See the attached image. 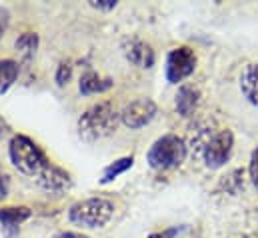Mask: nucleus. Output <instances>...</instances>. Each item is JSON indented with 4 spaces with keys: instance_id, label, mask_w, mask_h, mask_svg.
<instances>
[{
    "instance_id": "1",
    "label": "nucleus",
    "mask_w": 258,
    "mask_h": 238,
    "mask_svg": "<svg viewBox=\"0 0 258 238\" xmlns=\"http://www.w3.org/2000/svg\"><path fill=\"white\" fill-rule=\"evenodd\" d=\"M8 154H10V160L18 172L28 176L32 182L42 186L44 190L60 192V190L70 186V176L64 170H60L58 166L50 164L46 154L28 136H22V134L14 136L10 140Z\"/></svg>"
},
{
    "instance_id": "2",
    "label": "nucleus",
    "mask_w": 258,
    "mask_h": 238,
    "mask_svg": "<svg viewBox=\"0 0 258 238\" xmlns=\"http://www.w3.org/2000/svg\"><path fill=\"white\" fill-rule=\"evenodd\" d=\"M118 120L120 112L112 102H98L78 118V134L86 142L102 140L112 132H116Z\"/></svg>"
},
{
    "instance_id": "3",
    "label": "nucleus",
    "mask_w": 258,
    "mask_h": 238,
    "mask_svg": "<svg viewBox=\"0 0 258 238\" xmlns=\"http://www.w3.org/2000/svg\"><path fill=\"white\" fill-rule=\"evenodd\" d=\"M114 214V206L106 198H86L70 206L68 218L76 226L84 228H100L104 226Z\"/></svg>"
},
{
    "instance_id": "4",
    "label": "nucleus",
    "mask_w": 258,
    "mask_h": 238,
    "mask_svg": "<svg viewBox=\"0 0 258 238\" xmlns=\"http://www.w3.org/2000/svg\"><path fill=\"white\" fill-rule=\"evenodd\" d=\"M148 164L154 170H168V168H176L184 162L186 158V144L182 138L174 136V134H166L162 138H158L150 150H148Z\"/></svg>"
},
{
    "instance_id": "5",
    "label": "nucleus",
    "mask_w": 258,
    "mask_h": 238,
    "mask_svg": "<svg viewBox=\"0 0 258 238\" xmlns=\"http://www.w3.org/2000/svg\"><path fill=\"white\" fill-rule=\"evenodd\" d=\"M232 146H234V136L228 128H222L214 134H210L208 138L202 140V158L204 164L208 168H220L232 154Z\"/></svg>"
},
{
    "instance_id": "6",
    "label": "nucleus",
    "mask_w": 258,
    "mask_h": 238,
    "mask_svg": "<svg viewBox=\"0 0 258 238\" xmlns=\"http://www.w3.org/2000/svg\"><path fill=\"white\" fill-rule=\"evenodd\" d=\"M194 68H196L194 50L188 46H178V48L170 50V54L166 58V80L172 84H178L192 74Z\"/></svg>"
},
{
    "instance_id": "7",
    "label": "nucleus",
    "mask_w": 258,
    "mask_h": 238,
    "mask_svg": "<svg viewBox=\"0 0 258 238\" xmlns=\"http://www.w3.org/2000/svg\"><path fill=\"white\" fill-rule=\"evenodd\" d=\"M154 114H156V104L150 98H138L124 106V110L120 112V120L128 128H142L154 118Z\"/></svg>"
},
{
    "instance_id": "8",
    "label": "nucleus",
    "mask_w": 258,
    "mask_h": 238,
    "mask_svg": "<svg viewBox=\"0 0 258 238\" xmlns=\"http://www.w3.org/2000/svg\"><path fill=\"white\" fill-rule=\"evenodd\" d=\"M124 54H126V58L132 64H136L140 68H150L154 64V60H156L154 50L142 40H130L128 44L124 46Z\"/></svg>"
},
{
    "instance_id": "9",
    "label": "nucleus",
    "mask_w": 258,
    "mask_h": 238,
    "mask_svg": "<svg viewBox=\"0 0 258 238\" xmlns=\"http://www.w3.org/2000/svg\"><path fill=\"white\" fill-rule=\"evenodd\" d=\"M240 90L244 94V98L258 108V62L248 64L244 70H242V76H240Z\"/></svg>"
},
{
    "instance_id": "10",
    "label": "nucleus",
    "mask_w": 258,
    "mask_h": 238,
    "mask_svg": "<svg viewBox=\"0 0 258 238\" xmlns=\"http://www.w3.org/2000/svg\"><path fill=\"white\" fill-rule=\"evenodd\" d=\"M198 100H200V92L194 88V86H182L176 94V110L182 114V116H188L192 114V110L198 106Z\"/></svg>"
},
{
    "instance_id": "11",
    "label": "nucleus",
    "mask_w": 258,
    "mask_h": 238,
    "mask_svg": "<svg viewBox=\"0 0 258 238\" xmlns=\"http://www.w3.org/2000/svg\"><path fill=\"white\" fill-rule=\"evenodd\" d=\"M112 86V78H102L96 72H86L80 78V92L82 94H98L106 92Z\"/></svg>"
},
{
    "instance_id": "12",
    "label": "nucleus",
    "mask_w": 258,
    "mask_h": 238,
    "mask_svg": "<svg viewBox=\"0 0 258 238\" xmlns=\"http://www.w3.org/2000/svg\"><path fill=\"white\" fill-rule=\"evenodd\" d=\"M30 216V210L26 206L20 208H2L0 210V222L2 226H6V230H16L20 226L22 220H26Z\"/></svg>"
},
{
    "instance_id": "13",
    "label": "nucleus",
    "mask_w": 258,
    "mask_h": 238,
    "mask_svg": "<svg viewBox=\"0 0 258 238\" xmlns=\"http://www.w3.org/2000/svg\"><path fill=\"white\" fill-rule=\"evenodd\" d=\"M18 76V64L14 60H0V94H4Z\"/></svg>"
},
{
    "instance_id": "14",
    "label": "nucleus",
    "mask_w": 258,
    "mask_h": 238,
    "mask_svg": "<svg viewBox=\"0 0 258 238\" xmlns=\"http://www.w3.org/2000/svg\"><path fill=\"white\" fill-rule=\"evenodd\" d=\"M132 156H128V158H120V160H116L114 164H110L104 172H102V178H100V182L102 184H106V182H110V180H114L116 176H120L122 172H126L130 166H132Z\"/></svg>"
},
{
    "instance_id": "15",
    "label": "nucleus",
    "mask_w": 258,
    "mask_h": 238,
    "mask_svg": "<svg viewBox=\"0 0 258 238\" xmlns=\"http://www.w3.org/2000/svg\"><path fill=\"white\" fill-rule=\"evenodd\" d=\"M36 44H38V38H36V34H22L18 40H16V48L24 54V56H30V54H34V50H36Z\"/></svg>"
},
{
    "instance_id": "16",
    "label": "nucleus",
    "mask_w": 258,
    "mask_h": 238,
    "mask_svg": "<svg viewBox=\"0 0 258 238\" xmlns=\"http://www.w3.org/2000/svg\"><path fill=\"white\" fill-rule=\"evenodd\" d=\"M70 72H72V66L70 64H66V62H62L60 64V68H58V74H56V82L62 86V84H66V80L70 78Z\"/></svg>"
},
{
    "instance_id": "17",
    "label": "nucleus",
    "mask_w": 258,
    "mask_h": 238,
    "mask_svg": "<svg viewBox=\"0 0 258 238\" xmlns=\"http://www.w3.org/2000/svg\"><path fill=\"white\" fill-rule=\"evenodd\" d=\"M116 0H90V6L92 8H98V10H112L116 8Z\"/></svg>"
},
{
    "instance_id": "18",
    "label": "nucleus",
    "mask_w": 258,
    "mask_h": 238,
    "mask_svg": "<svg viewBox=\"0 0 258 238\" xmlns=\"http://www.w3.org/2000/svg\"><path fill=\"white\" fill-rule=\"evenodd\" d=\"M250 178H252L254 186L258 188V146L256 150L252 152V158H250Z\"/></svg>"
},
{
    "instance_id": "19",
    "label": "nucleus",
    "mask_w": 258,
    "mask_h": 238,
    "mask_svg": "<svg viewBox=\"0 0 258 238\" xmlns=\"http://www.w3.org/2000/svg\"><path fill=\"white\" fill-rule=\"evenodd\" d=\"M8 22H10V12H8V8L0 6V36L4 34V30H6Z\"/></svg>"
},
{
    "instance_id": "20",
    "label": "nucleus",
    "mask_w": 258,
    "mask_h": 238,
    "mask_svg": "<svg viewBox=\"0 0 258 238\" xmlns=\"http://www.w3.org/2000/svg\"><path fill=\"white\" fill-rule=\"evenodd\" d=\"M8 188H10V182H8V176L0 172V200H4L8 196Z\"/></svg>"
},
{
    "instance_id": "21",
    "label": "nucleus",
    "mask_w": 258,
    "mask_h": 238,
    "mask_svg": "<svg viewBox=\"0 0 258 238\" xmlns=\"http://www.w3.org/2000/svg\"><path fill=\"white\" fill-rule=\"evenodd\" d=\"M178 232H180L178 228H168V230H164V232H154V234H150L148 238H174Z\"/></svg>"
},
{
    "instance_id": "22",
    "label": "nucleus",
    "mask_w": 258,
    "mask_h": 238,
    "mask_svg": "<svg viewBox=\"0 0 258 238\" xmlns=\"http://www.w3.org/2000/svg\"><path fill=\"white\" fill-rule=\"evenodd\" d=\"M52 238H88V236L78 234V232H58L56 236H52Z\"/></svg>"
},
{
    "instance_id": "23",
    "label": "nucleus",
    "mask_w": 258,
    "mask_h": 238,
    "mask_svg": "<svg viewBox=\"0 0 258 238\" xmlns=\"http://www.w3.org/2000/svg\"><path fill=\"white\" fill-rule=\"evenodd\" d=\"M234 238H256V236H250V234H240V236H234Z\"/></svg>"
}]
</instances>
